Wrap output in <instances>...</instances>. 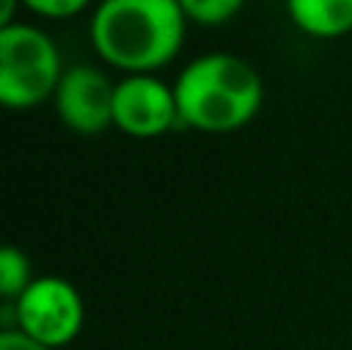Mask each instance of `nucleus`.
I'll use <instances>...</instances> for the list:
<instances>
[{"mask_svg": "<svg viewBox=\"0 0 352 350\" xmlns=\"http://www.w3.org/2000/svg\"><path fill=\"white\" fill-rule=\"evenodd\" d=\"M186 28L179 0H99L90 19V43L118 72L155 74L179 56Z\"/></svg>", "mask_w": 352, "mask_h": 350, "instance_id": "nucleus-1", "label": "nucleus"}, {"mask_svg": "<svg viewBox=\"0 0 352 350\" xmlns=\"http://www.w3.org/2000/svg\"><path fill=\"white\" fill-rule=\"evenodd\" d=\"M182 127L198 134H235L263 109V78L235 53H204L173 84Z\"/></svg>", "mask_w": 352, "mask_h": 350, "instance_id": "nucleus-2", "label": "nucleus"}, {"mask_svg": "<svg viewBox=\"0 0 352 350\" xmlns=\"http://www.w3.org/2000/svg\"><path fill=\"white\" fill-rule=\"evenodd\" d=\"M65 74L56 41L41 25H6L0 28V105L28 112L56 96Z\"/></svg>", "mask_w": 352, "mask_h": 350, "instance_id": "nucleus-3", "label": "nucleus"}, {"mask_svg": "<svg viewBox=\"0 0 352 350\" xmlns=\"http://www.w3.org/2000/svg\"><path fill=\"white\" fill-rule=\"evenodd\" d=\"M6 320L10 322L3 329H19L37 344L56 350L72 344L80 335L87 307L78 285L50 273V276H37L19 301L6 304Z\"/></svg>", "mask_w": 352, "mask_h": 350, "instance_id": "nucleus-4", "label": "nucleus"}, {"mask_svg": "<svg viewBox=\"0 0 352 350\" xmlns=\"http://www.w3.org/2000/svg\"><path fill=\"white\" fill-rule=\"evenodd\" d=\"M176 93L158 74H124L115 87V130L133 140H158L179 127Z\"/></svg>", "mask_w": 352, "mask_h": 350, "instance_id": "nucleus-5", "label": "nucleus"}, {"mask_svg": "<svg viewBox=\"0 0 352 350\" xmlns=\"http://www.w3.org/2000/svg\"><path fill=\"white\" fill-rule=\"evenodd\" d=\"M115 81L96 65H72L53 96L56 115L68 130L96 136L115 127Z\"/></svg>", "mask_w": 352, "mask_h": 350, "instance_id": "nucleus-6", "label": "nucleus"}, {"mask_svg": "<svg viewBox=\"0 0 352 350\" xmlns=\"http://www.w3.org/2000/svg\"><path fill=\"white\" fill-rule=\"evenodd\" d=\"M287 16L303 34L337 41L352 31V0H285Z\"/></svg>", "mask_w": 352, "mask_h": 350, "instance_id": "nucleus-7", "label": "nucleus"}, {"mask_svg": "<svg viewBox=\"0 0 352 350\" xmlns=\"http://www.w3.org/2000/svg\"><path fill=\"white\" fill-rule=\"evenodd\" d=\"M34 279L37 276L31 270L28 254L19 245H3V251H0V298H3V304L19 301Z\"/></svg>", "mask_w": 352, "mask_h": 350, "instance_id": "nucleus-8", "label": "nucleus"}, {"mask_svg": "<svg viewBox=\"0 0 352 350\" xmlns=\"http://www.w3.org/2000/svg\"><path fill=\"white\" fill-rule=\"evenodd\" d=\"M244 3H248V0H179L188 22L207 25V28L232 22V19L244 10Z\"/></svg>", "mask_w": 352, "mask_h": 350, "instance_id": "nucleus-9", "label": "nucleus"}, {"mask_svg": "<svg viewBox=\"0 0 352 350\" xmlns=\"http://www.w3.org/2000/svg\"><path fill=\"white\" fill-rule=\"evenodd\" d=\"M90 3L93 0H22L25 10H31L41 19H53V22L78 16V12H84Z\"/></svg>", "mask_w": 352, "mask_h": 350, "instance_id": "nucleus-10", "label": "nucleus"}, {"mask_svg": "<svg viewBox=\"0 0 352 350\" xmlns=\"http://www.w3.org/2000/svg\"><path fill=\"white\" fill-rule=\"evenodd\" d=\"M0 350H50V347L37 344L34 338H28V335L19 332V329H3V332H0Z\"/></svg>", "mask_w": 352, "mask_h": 350, "instance_id": "nucleus-11", "label": "nucleus"}, {"mask_svg": "<svg viewBox=\"0 0 352 350\" xmlns=\"http://www.w3.org/2000/svg\"><path fill=\"white\" fill-rule=\"evenodd\" d=\"M22 6V0H0V28L16 25V10Z\"/></svg>", "mask_w": 352, "mask_h": 350, "instance_id": "nucleus-12", "label": "nucleus"}]
</instances>
